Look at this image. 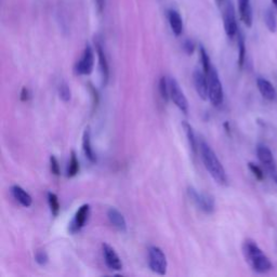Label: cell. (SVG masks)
Wrapping results in <instances>:
<instances>
[{
    "label": "cell",
    "mask_w": 277,
    "mask_h": 277,
    "mask_svg": "<svg viewBox=\"0 0 277 277\" xmlns=\"http://www.w3.org/2000/svg\"><path fill=\"white\" fill-rule=\"evenodd\" d=\"M199 152H201L203 163L213 178V180L221 184V186H225L227 183L226 172L223 168L221 161L219 160L218 156L215 155L213 150L210 148L209 144L206 143L204 140L199 142Z\"/></svg>",
    "instance_id": "obj_1"
},
{
    "label": "cell",
    "mask_w": 277,
    "mask_h": 277,
    "mask_svg": "<svg viewBox=\"0 0 277 277\" xmlns=\"http://www.w3.org/2000/svg\"><path fill=\"white\" fill-rule=\"evenodd\" d=\"M243 252L246 261L255 272L263 274L272 270L273 265L271 260L264 255V252L260 249L255 241H245L243 245Z\"/></svg>",
    "instance_id": "obj_2"
},
{
    "label": "cell",
    "mask_w": 277,
    "mask_h": 277,
    "mask_svg": "<svg viewBox=\"0 0 277 277\" xmlns=\"http://www.w3.org/2000/svg\"><path fill=\"white\" fill-rule=\"evenodd\" d=\"M206 76L208 81V98L214 106H220L223 103L224 94H223V87L219 74L213 65L208 73H206Z\"/></svg>",
    "instance_id": "obj_3"
},
{
    "label": "cell",
    "mask_w": 277,
    "mask_h": 277,
    "mask_svg": "<svg viewBox=\"0 0 277 277\" xmlns=\"http://www.w3.org/2000/svg\"><path fill=\"white\" fill-rule=\"evenodd\" d=\"M149 265L151 270L158 275L167 273V258L164 251L156 246H151L149 248Z\"/></svg>",
    "instance_id": "obj_4"
},
{
    "label": "cell",
    "mask_w": 277,
    "mask_h": 277,
    "mask_svg": "<svg viewBox=\"0 0 277 277\" xmlns=\"http://www.w3.org/2000/svg\"><path fill=\"white\" fill-rule=\"evenodd\" d=\"M224 11H223V24H224L225 34L228 38H234L238 34V25L235 17V9L230 0H225Z\"/></svg>",
    "instance_id": "obj_5"
},
{
    "label": "cell",
    "mask_w": 277,
    "mask_h": 277,
    "mask_svg": "<svg viewBox=\"0 0 277 277\" xmlns=\"http://www.w3.org/2000/svg\"><path fill=\"white\" fill-rule=\"evenodd\" d=\"M95 66V51L90 44H87L82 55L75 66V72L78 75H90Z\"/></svg>",
    "instance_id": "obj_6"
},
{
    "label": "cell",
    "mask_w": 277,
    "mask_h": 277,
    "mask_svg": "<svg viewBox=\"0 0 277 277\" xmlns=\"http://www.w3.org/2000/svg\"><path fill=\"white\" fill-rule=\"evenodd\" d=\"M188 192L190 198L194 202V204L199 208V209L206 213H212L214 211L215 206L212 196L205 193H199V192L194 188H189Z\"/></svg>",
    "instance_id": "obj_7"
},
{
    "label": "cell",
    "mask_w": 277,
    "mask_h": 277,
    "mask_svg": "<svg viewBox=\"0 0 277 277\" xmlns=\"http://www.w3.org/2000/svg\"><path fill=\"white\" fill-rule=\"evenodd\" d=\"M169 89H170V98L173 101V103L176 105V107H178L182 113L188 114L189 112L188 99L186 96H184L178 81H176L174 78H169Z\"/></svg>",
    "instance_id": "obj_8"
},
{
    "label": "cell",
    "mask_w": 277,
    "mask_h": 277,
    "mask_svg": "<svg viewBox=\"0 0 277 277\" xmlns=\"http://www.w3.org/2000/svg\"><path fill=\"white\" fill-rule=\"evenodd\" d=\"M89 213H90V206L88 204L82 205L79 209L76 211L75 217L73 221L71 222V224H69V232L73 234L79 232V230L84 226V224H86Z\"/></svg>",
    "instance_id": "obj_9"
},
{
    "label": "cell",
    "mask_w": 277,
    "mask_h": 277,
    "mask_svg": "<svg viewBox=\"0 0 277 277\" xmlns=\"http://www.w3.org/2000/svg\"><path fill=\"white\" fill-rule=\"evenodd\" d=\"M96 51L99 59V67H100V73H101L102 84L105 86L110 78V67H109V62H107V58H106L103 45L101 41L98 39L96 40Z\"/></svg>",
    "instance_id": "obj_10"
},
{
    "label": "cell",
    "mask_w": 277,
    "mask_h": 277,
    "mask_svg": "<svg viewBox=\"0 0 277 277\" xmlns=\"http://www.w3.org/2000/svg\"><path fill=\"white\" fill-rule=\"evenodd\" d=\"M102 250L105 264L107 265V267L112 271H120L122 268V262L116 251L107 244L102 245Z\"/></svg>",
    "instance_id": "obj_11"
},
{
    "label": "cell",
    "mask_w": 277,
    "mask_h": 277,
    "mask_svg": "<svg viewBox=\"0 0 277 277\" xmlns=\"http://www.w3.org/2000/svg\"><path fill=\"white\" fill-rule=\"evenodd\" d=\"M257 86L261 96H262L265 100H267V101L274 102L277 99V91L273 84L271 83V81H268L267 79L263 78V77H258Z\"/></svg>",
    "instance_id": "obj_12"
},
{
    "label": "cell",
    "mask_w": 277,
    "mask_h": 277,
    "mask_svg": "<svg viewBox=\"0 0 277 277\" xmlns=\"http://www.w3.org/2000/svg\"><path fill=\"white\" fill-rule=\"evenodd\" d=\"M193 82L198 97L206 101L208 99V81L206 74L197 69L193 74Z\"/></svg>",
    "instance_id": "obj_13"
},
{
    "label": "cell",
    "mask_w": 277,
    "mask_h": 277,
    "mask_svg": "<svg viewBox=\"0 0 277 277\" xmlns=\"http://www.w3.org/2000/svg\"><path fill=\"white\" fill-rule=\"evenodd\" d=\"M107 218H109L111 224L116 227L120 232H126L127 230V222L124 215L119 212L116 208H110L107 210Z\"/></svg>",
    "instance_id": "obj_14"
},
{
    "label": "cell",
    "mask_w": 277,
    "mask_h": 277,
    "mask_svg": "<svg viewBox=\"0 0 277 277\" xmlns=\"http://www.w3.org/2000/svg\"><path fill=\"white\" fill-rule=\"evenodd\" d=\"M257 156L258 159L260 160V163L264 165L266 168L270 169H274V157H273V153L271 152V150L267 148L266 145L264 144H259L257 146Z\"/></svg>",
    "instance_id": "obj_15"
},
{
    "label": "cell",
    "mask_w": 277,
    "mask_h": 277,
    "mask_svg": "<svg viewBox=\"0 0 277 277\" xmlns=\"http://www.w3.org/2000/svg\"><path fill=\"white\" fill-rule=\"evenodd\" d=\"M167 18L172 33L175 36H180L183 32V21L180 13L174 9H169L167 12Z\"/></svg>",
    "instance_id": "obj_16"
},
{
    "label": "cell",
    "mask_w": 277,
    "mask_h": 277,
    "mask_svg": "<svg viewBox=\"0 0 277 277\" xmlns=\"http://www.w3.org/2000/svg\"><path fill=\"white\" fill-rule=\"evenodd\" d=\"M238 10L240 17L244 24L247 27L252 26V9L250 0H238Z\"/></svg>",
    "instance_id": "obj_17"
},
{
    "label": "cell",
    "mask_w": 277,
    "mask_h": 277,
    "mask_svg": "<svg viewBox=\"0 0 277 277\" xmlns=\"http://www.w3.org/2000/svg\"><path fill=\"white\" fill-rule=\"evenodd\" d=\"M82 151H83L84 156H86V158L89 161H91V163H96L97 157H96V154L94 152V149H92V146H91V131H90L89 127L84 129V131H83Z\"/></svg>",
    "instance_id": "obj_18"
},
{
    "label": "cell",
    "mask_w": 277,
    "mask_h": 277,
    "mask_svg": "<svg viewBox=\"0 0 277 277\" xmlns=\"http://www.w3.org/2000/svg\"><path fill=\"white\" fill-rule=\"evenodd\" d=\"M11 193L12 196L17 202H19L23 207H30L33 204V198L30 196L27 192L22 189L20 186H13L11 188Z\"/></svg>",
    "instance_id": "obj_19"
},
{
    "label": "cell",
    "mask_w": 277,
    "mask_h": 277,
    "mask_svg": "<svg viewBox=\"0 0 277 277\" xmlns=\"http://www.w3.org/2000/svg\"><path fill=\"white\" fill-rule=\"evenodd\" d=\"M182 127L184 129V131H186L188 141H189V144H190V148H191L192 152H193L194 155H196L198 150H199V146L197 144V138H196L194 130L188 121H183L182 122Z\"/></svg>",
    "instance_id": "obj_20"
},
{
    "label": "cell",
    "mask_w": 277,
    "mask_h": 277,
    "mask_svg": "<svg viewBox=\"0 0 277 277\" xmlns=\"http://www.w3.org/2000/svg\"><path fill=\"white\" fill-rule=\"evenodd\" d=\"M237 43H238V67L243 68L246 60V42L244 35L238 30L237 34Z\"/></svg>",
    "instance_id": "obj_21"
},
{
    "label": "cell",
    "mask_w": 277,
    "mask_h": 277,
    "mask_svg": "<svg viewBox=\"0 0 277 277\" xmlns=\"http://www.w3.org/2000/svg\"><path fill=\"white\" fill-rule=\"evenodd\" d=\"M264 22L267 29L270 30L271 33H275L277 29V19L276 15L271 8H267L264 12Z\"/></svg>",
    "instance_id": "obj_22"
},
{
    "label": "cell",
    "mask_w": 277,
    "mask_h": 277,
    "mask_svg": "<svg viewBox=\"0 0 277 277\" xmlns=\"http://www.w3.org/2000/svg\"><path fill=\"white\" fill-rule=\"evenodd\" d=\"M79 171V161L77 159L76 153L72 151L71 153V159H69V164L67 168V176L68 178H73Z\"/></svg>",
    "instance_id": "obj_23"
},
{
    "label": "cell",
    "mask_w": 277,
    "mask_h": 277,
    "mask_svg": "<svg viewBox=\"0 0 277 277\" xmlns=\"http://www.w3.org/2000/svg\"><path fill=\"white\" fill-rule=\"evenodd\" d=\"M159 94L161 99L165 102H168L169 98H170V89H169V79L166 77H161L159 80Z\"/></svg>",
    "instance_id": "obj_24"
},
{
    "label": "cell",
    "mask_w": 277,
    "mask_h": 277,
    "mask_svg": "<svg viewBox=\"0 0 277 277\" xmlns=\"http://www.w3.org/2000/svg\"><path fill=\"white\" fill-rule=\"evenodd\" d=\"M48 203L52 215L55 217H58V214L60 212V203H59V198L55 193H51L49 192L48 193Z\"/></svg>",
    "instance_id": "obj_25"
},
{
    "label": "cell",
    "mask_w": 277,
    "mask_h": 277,
    "mask_svg": "<svg viewBox=\"0 0 277 277\" xmlns=\"http://www.w3.org/2000/svg\"><path fill=\"white\" fill-rule=\"evenodd\" d=\"M199 57H201V61H202V65L204 68V73H208V71L212 67V64L210 62V58L208 56V53L206 51V49L201 45L199 47Z\"/></svg>",
    "instance_id": "obj_26"
},
{
    "label": "cell",
    "mask_w": 277,
    "mask_h": 277,
    "mask_svg": "<svg viewBox=\"0 0 277 277\" xmlns=\"http://www.w3.org/2000/svg\"><path fill=\"white\" fill-rule=\"evenodd\" d=\"M59 96H60V99L62 100L63 102H68L69 100H71V89H69L68 87V84L63 81L62 83L60 84V87H59Z\"/></svg>",
    "instance_id": "obj_27"
},
{
    "label": "cell",
    "mask_w": 277,
    "mask_h": 277,
    "mask_svg": "<svg viewBox=\"0 0 277 277\" xmlns=\"http://www.w3.org/2000/svg\"><path fill=\"white\" fill-rule=\"evenodd\" d=\"M248 168L249 170L252 172V174L255 175V178L259 181H262L264 179V173L262 171V169H261L258 165L253 164V163H249L248 164Z\"/></svg>",
    "instance_id": "obj_28"
},
{
    "label": "cell",
    "mask_w": 277,
    "mask_h": 277,
    "mask_svg": "<svg viewBox=\"0 0 277 277\" xmlns=\"http://www.w3.org/2000/svg\"><path fill=\"white\" fill-rule=\"evenodd\" d=\"M48 255L47 253H45V251L43 250H39V251H37L36 252V255H35V261L36 262L39 264V265H45L48 263Z\"/></svg>",
    "instance_id": "obj_29"
},
{
    "label": "cell",
    "mask_w": 277,
    "mask_h": 277,
    "mask_svg": "<svg viewBox=\"0 0 277 277\" xmlns=\"http://www.w3.org/2000/svg\"><path fill=\"white\" fill-rule=\"evenodd\" d=\"M50 167H51V172L55 175H60V165L59 161L55 156L50 157Z\"/></svg>",
    "instance_id": "obj_30"
},
{
    "label": "cell",
    "mask_w": 277,
    "mask_h": 277,
    "mask_svg": "<svg viewBox=\"0 0 277 277\" xmlns=\"http://www.w3.org/2000/svg\"><path fill=\"white\" fill-rule=\"evenodd\" d=\"M183 49L184 51H186L189 56L191 55H193L194 51H195V43L193 40H191V39H188L184 41L183 43Z\"/></svg>",
    "instance_id": "obj_31"
},
{
    "label": "cell",
    "mask_w": 277,
    "mask_h": 277,
    "mask_svg": "<svg viewBox=\"0 0 277 277\" xmlns=\"http://www.w3.org/2000/svg\"><path fill=\"white\" fill-rule=\"evenodd\" d=\"M29 97H30V94H29V90L24 87L22 89V92H21V100L23 102H26L29 100Z\"/></svg>",
    "instance_id": "obj_32"
},
{
    "label": "cell",
    "mask_w": 277,
    "mask_h": 277,
    "mask_svg": "<svg viewBox=\"0 0 277 277\" xmlns=\"http://www.w3.org/2000/svg\"><path fill=\"white\" fill-rule=\"evenodd\" d=\"M104 4H105V0H97V6H98L99 12H102L103 11Z\"/></svg>",
    "instance_id": "obj_33"
},
{
    "label": "cell",
    "mask_w": 277,
    "mask_h": 277,
    "mask_svg": "<svg viewBox=\"0 0 277 277\" xmlns=\"http://www.w3.org/2000/svg\"><path fill=\"white\" fill-rule=\"evenodd\" d=\"M224 2H225V0H215V3L218 4V6H219V7L223 6V4H224Z\"/></svg>",
    "instance_id": "obj_34"
},
{
    "label": "cell",
    "mask_w": 277,
    "mask_h": 277,
    "mask_svg": "<svg viewBox=\"0 0 277 277\" xmlns=\"http://www.w3.org/2000/svg\"><path fill=\"white\" fill-rule=\"evenodd\" d=\"M274 180H275V182H276V184H277V174L274 175Z\"/></svg>",
    "instance_id": "obj_35"
}]
</instances>
